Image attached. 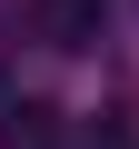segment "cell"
Masks as SVG:
<instances>
[{"mask_svg": "<svg viewBox=\"0 0 139 149\" xmlns=\"http://www.w3.org/2000/svg\"><path fill=\"white\" fill-rule=\"evenodd\" d=\"M109 30V0H30V40L40 50H90Z\"/></svg>", "mask_w": 139, "mask_h": 149, "instance_id": "1", "label": "cell"}, {"mask_svg": "<svg viewBox=\"0 0 139 149\" xmlns=\"http://www.w3.org/2000/svg\"><path fill=\"white\" fill-rule=\"evenodd\" d=\"M0 149H60V109L50 100H10L0 109Z\"/></svg>", "mask_w": 139, "mask_h": 149, "instance_id": "2", "label": "cell"}]
</instances>
